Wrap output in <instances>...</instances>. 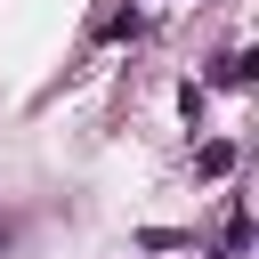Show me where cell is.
Returning <instances> with one entry per match:
<instances>
[{"label": "cell", "mask_w": 259, "mask_h": 259, "mask_svg": "<svg viewBox=\"0 0 259 259\" xmlns=\"http://www.w3.org/2000/svg\"><path fill=\"white\" fill-rule=\"evenodd\" d=\"M194 170H202V178H227V170H235V146H227V138H210V146L194 154Z\"/></svg>", "instance_id": "1"}, {"label": "cell", "mask_w": 259, "mask_h": 259, "mask_svg": "<svg viewBox=\"0 0 259 259\" xmlns=\"http://www.w3.org/2000/svg\"><path fill=\"white\" fill-rule=\"evenodd\" d=\"M219 81H227V89H235V81H251V57H243V49H227V57H219Z\"/></svg>", "instance_id": "2"}, {"label": "cell", "mask_w": 259, "mask_h": 259, "mask_svg": "<svg viewBox=\"0 0 259 259\" xmlns=\"http://www.w3.org/2000/svg\"><path fill=\"white\" fill-rule=\"evenodd\" d=\"M0 243H8V227H0Z\"/></svg>", "instance_id": "3"}]
</instances>
